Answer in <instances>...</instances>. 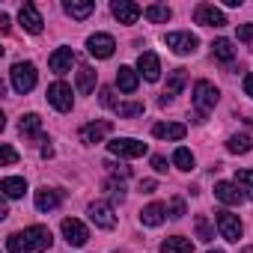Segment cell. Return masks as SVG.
<instances>
[{
    "label": "cell",
    "mask_w": 253,
    "mask_h": 253,
    "mask_svg": "<svg viewBox=\"0 0 253 253\" xmlns=\"http://www.w3.org/2000/svg\"><path fill=\"white\" fill-rule=\"evenodd\" d=\"M107 131H110V122H89L81 128V140L92 146V143H101L107 137Z\"/></svg>",
    "instance_id": "20"
},
{
    "label": "cell",
    "mask_w": 253,
    "mask_h": 253,
    "mask_svg": "<svg viewBox=\"0 0 253 253\" xmlns=\"http://www.w3.org/2000/svg\"><path fill=\"white\" fill-rule=\"evenodd\" d=\"M164 217H167V206H161V203H149V206L140 211V223H143V226H161Z\"/></svg>",
    "instance_id": "22"
},
{
    "label": "cell",
    "mask_w": 253,
    "mask_h": 253,
    "mask_svg": "<svg viewBox=\"0 0 253 253\" xmlns=\"http://www.w3.org/2000/svg\"><path fill=\"white\" fill-rule=\"evenodd\" d=\"M197 235H200V241H211V238H214L211 223H209V217H206V214H197Z\"/></svg>",
    "instance_id": "35"
},
{
    "label": "cell",
    "mask_w": 253,
    "mask_h": 253,
    "mask_svg": "<svg viewBox=\"0 0 253 253\" xmlns=\"http://www.w3.org/2000/svg\"><path fill=\"white\" fill-rule=\"evenodd\" d=\"M185 81H188V75H185V69H173L170 72V81H167V86H164V95L158 98L161 104H167V101H173L179 92H182V86H185Z\"/></svg>",
    "instance_id": "16"
},
{
    "label": "cell",
    "mask_w": 253,
    "mask_h": 253,
    "mask_svg": "<svg viewBox=\"0 0 253 253\" xmlns=\"http://www.w3.org/2000/svg\"><path fill=\"white\" fill-rule=\"evenodd\" d=\"M146 18H149L152 24H167V21L173 18V12H170V6L152 3V6H146Z\"/></svg>",
    "instance_id": "31"
},
{
    "label": "cell",
    "mask_w": 253,
    "mask_h": 253,
    "mask_svg": "<svg viewBox=\"0 0 253 253\" xmlns=\"http://www.w3.org/2000/svg\"><path fill=\"white\" fill-rule=\"evenodd\" d=\"M101 104H104V107H116V101H113V89H110V86L101 89Z\"/></svg>",
    "instance_id": "40"
},
{
    "label": "cell",
    "mask_w": 253,
    "mask_h": 253,
    "mask_svg": "<svg viewBox=\"0 0 253 253\" xmlns=\"http://www.w3.org/2000/svg\"><path fill=\"white\" fill-rule=\"evenodd\" d=\"M0 191H3V197H6V200H18V197H24L27 182H24V179H18V176H6L3 182H0Z\"/></svg>",
    "instance_id": "24"
},
{
    "label": "cell",
    "mask_w": 253,
    "mask_h": 253,
    "mask_svg": "<svg viewBox=\"0 0 253 253\" xmlns=\"http://www.w3.org/2000/svg\"><path fill=\"white\" fill-rule=\"evenodd\" d=\"M104 167H110V173H113V176H119V179H125V176L131 173L128 167H119V164H104Z\"/></svg>",
    "instance_id": "42"
},
{
    "label": "cell",
    "mask_w": 253,
    "mask_h": 253,
    "mask_svg": "<svg viewBox=\"0 0 253 253\" xmlns=\"http://www.w3.org/2000/svg\"><path fill=\"white\" fill-rule=\"evenodd\" d=\"M173 164L179 167V170H194V155H191V149H185V146H179L176 152H173Z\"/></svg>",
    "instance_id": "33"
},
{
    "label": "cell",
    "mask_w": 253,
    "mask_h": 253,
    "mask_svg": "<svg viewBox=\"0 0 253 253\" xmlns=\"http://www.w3.org/2000/svg\"><path fill=\"white\" fill-rule=\"evenodd\" d=\"M217 229H220V235L226 238V241H238L241 238V232H244V226H241V220L235 217V214H229V211H217Z\"/></svg>",
    "instance_id": "11"
},
{
    "label": "cell",
    "mask_w": 253,
    "mask_h": 253,
    "mask_svg": "<svg viewBox=\"0 0 253 253\" xmlns=\"http://www.w3.org/2000/svg\"><path fill=\"white\" fill-rule=\"evenodd\" d=\"M48 101L60 110V113H66V110H72V104H75V95H72V86L69 84H63V81H57V84H51L48 86Z\"/></svg>",
    "instance_id": "5"
},
{
    "label": "cell",
    "mask_w": 253,
    "mask_h": 253,
    "mask_svg": "<svg viewBox=\"0 0 253 253\" xmlns=\"http://www.w3.org/2000/svg\"><path fill=\"white\" fill-rule=\"evenodd\" d=\"M244 92H247V95L253 98V72H250V75L244 78Z\"/></svg>",
    "instance_id": "43"
},
{
    "label": "cell",
    "mask_w": 253,
    "mask_h": 253,
    "mask_svg": "<svg viewBox=\"0 0 253 253\" xmlns=\"http://www.w3.org/2000/svg\"><path fill=\"white\" fill-rule=\"evenodd\" d=\"M9 75H12V89L21 92V95L36 86V66L33 63H15Z\"/></svg>",
    "instance_id": "2"
},
{
    "label": "cell",
    "mask_w": 253,
    "mask_h": 253,
    "mask_svg": "<svg viewBox=\"0 0 253 253\" xmlns=\"http://www.w3.org/2000/svg\"><path fill=\"white\" fill-rule=\"evenodd\" d=\"M107 191H110V197H113V200H122V197H125L122 182H113V179H110V182H107Z\"/></svg>",
    "instance_id": "38"
},
{
    "label": "cell",
    "mask_w": 253,
    "mask_h": 253,
    "mask_svg": "<svg viewBox=\"0 0 253 253\" xmlns=\"http://www.w3.org/2000/svg\"><path fill=\"white\" fill-rule=\"evenodd\" d=\"M217 98H220V92H217L214 84H209V81H197V84H194V107H197V113H200V122H203V116H206L209 110H214Z\"/></svg>",
    "instance_id": "1"
},
{
    "label": "cell",
    "mask_w": 253,
    "mask_h": 253,
    "mask_svg": "<svg viewBox=\"0 0 253 253\" xmlns=\"http://www.w3.org/2000/svg\"><path fill=\"white\" fill-rule=\"evenodd\" d=\"M122 119H128V116H140L143 113V101H122V104H116L113 107Z\"/></svg>",
    "instance_id": "34"
},
{
    "label": "cell",
    "mask_w": 253,
    "mask_h": 253,
    "mask_svg": "<svg viewBox=\"0 0 253 253\" xmlns=\"http://www.w3.org/2000/svg\"><path fill=\"white\" fill-rule=\"evenodd\" d=\"M211 54H214L217 60H223V63H232V60H235V48H232L229 39H214V42H211Z\"/></svg>",
    "instance_id": "27"
},
{
    "label": "cell",
    "mask_w": 253,
    "mask_h": 253,
    "mask_svg": "<svg viewBox=\"0 0 253 253\" xmlns=\"http://www.w3.org/2000/svg\"><path fill=\"white\" fill-rule=\"evenodd\" d=\"M194 21L203 24V27H223L226 24V15L214 6V3H200L194 9Z\"/></svg>",
    "instance_id": "6"
},
{
    "label": "cell",
    "mask_w": 253,
    "mask_h": 253,
    "mask_svg": "<svg viewBox=\"0 0 253 253\" xmlns=\"http://www.w3.org/2000/svg\"><path fill=\"white\" fill-rule=\"evenodd\" d=\"M86 214H89V220H92L98 229H113V226H116L113 206H110V203H104V200H95V203H89Z\"/></svg>",
    "instance_id": "4"
},
{
    "label": "cell",
    "mask_w": 253,
    "mask_h": 253,
    "mask_svg": "<svg viewBox=\"0 0 253 253\" xmlns=\"http://www.w3.org/2000/svg\"><path fill=\"white\" fill-rule=\"evenodd\" d=\"M60 229H63V238H66V241H69L72 247H84V244H86V238H89L86 226H84V223H81L78 217H66Z\"/></svg>",
    "instance_id": "9"
},
{
    "label": "cell",
    "mask_w": 253,
    "mask_h": 253,
    "mask_svg": "<svg viewBox=\"0 0 253 253\" xmlns=\"http://www.w3.org/2000/svg\"><path fill=\"white\" fill-rule=\"evenodd\" d=\"M152 167H155V173H167V158L152 155Z\"/></svg>",
    "instance_id": "41"
},
{
    "label": "cell",
    "mask_w": 253,
    "mask_h": 253,
    "mask_svg": "<svg viewBox=\"0 0 253 253\" xmlns=\"http://www.w3.org/2000/svg\"><path fill=\"white\" fill-rule=\"evenodd\" d=\"M140 191H143V194H152V191H155V182H152V179L140 182Z\"/></svg>",
    "instance_id": "44"
},
{
    "label": "cell",
    "mask_w": 253,
    "mask_h": 253,
    "mask_svg": "<svg viewBox=\"0 0 253 253\" xmlns=\"http://www.w3.org/2000/svg\"><path fill=\"white\" fill-rule=\"evenodd\" d=\"M18 128H21V134L24 137H42V119H39V113H27V116H21V125H18Z\"/></svg>",
    "instance_id": "26"
},
{
    "label": "cell",
    "mask_w": 253,
    "mask_h": 253,
    "mask_svg": "<svg viewBox=\"0 0 253 253\" xmlns=\"http://www.w3.org/2000/svg\"><path fill=\"white\" fill-rule=\"evenodd\" d=\"M161 253H194V244L185 235H173V238L161 241Z\"/></svg>",
    "instance_id": "25"
},
{
    "label": "cell",
    "mask_w": 253,
    "mask_h": 253,
    "mask_svg": "<svg viewBox=\"0 0 253 253\" xmlns=\"http://www.w3.org/2000/svg\"><path fill=\"white\" fill-rule=\"evenodd\" d=\"M113 48H116V42H113V36H107V33H95V36L86 39V51H89L95 60L113 57Z\"/></svg>",
    "instance_id": "8"
},
{
    "label": "cell",
    "mask_w": 253,
    "mask_h": 253,
    "mask_svg": "<svg viewBox=\"0 0 253 253\" xmlns=\"http://www.w3.org/2000/svg\"><path fill=\"white\" fill-rule=\"evenodd\" d=\"M197 45H200V39H197L194 33H167V48H170L173 54H179V57L194 54Z\"/></svg>",
    "instance_id": "7"
},
{
    "label": "cell",
    "mask_w": 253,
    "mask_h": 253,
    "mask_svg": "<svg viewBox=\"0 0 253 253\" xmlns=\"http://www.w3.org/2000/svg\"><path fill=\"white\" fill-rule=\"evenodd\" d=\"M167 214H170V217H182V214H185V203H182V200L176 197V200L170 203V209H167Z\"/></svg>",
    "instance_id": "37"
},
{
    "label": "cell",
    "mask_w": 253,
    "mask_h": 253,
    "mask_svg": "<svg viewBox=\"0 0 253 253\" xmlns=\"http://www.w3.org/2000/svg\"><path fill=\"white\" fill-rule=\"evenodd\" d=\"M107 149L116 158H140V155H146V143H140L134 137H116V140L107 143Z\"/></svg>",
    "instance_id": "3"
},
{
    "label": "cell",
    "mask_w": 253,
    "mask_h": 253,
    "mask_svg": "<svg viewBox=\"0 0 253 253\" xmlns=\"http://www.w3.org/2000/svg\"><path fill=\"white\" fill-rule=\"evenodd\" d=\"M226 149H229L232 155H247V152L253 149V143H250L247 134H232V137L226 140Z\"/></svg>",
    "instance_id": "30"
},
{
    "label": "cell",
    "mask_w": 253,
    "mask_h": 253,
    "mask_svg": "<svg viewBox=\"0 0 253 253\" xmlns=\"http://www.w3.org/2000/svg\"><path fill=\"white\" fill-rule=\"evenodd\" d=\"M137 84H140V72H134L131 66H119L116 69V86L122 92H134Z\"/></svg>",
    "instance_id": "19"
},
{
    "label": "cell",
    "mask_w": 253,
    "mask_h": 253,
    "mask_svg": "<svg viewBox=\"0 0 253 253\" xmlns=\"http://www.w3.org/2000/svg\"><path fill=\"white\" fill-rule=\"evenodd\" d=\"M60 200H63V194L57 188H39L36 191V209L39 211H54L60 206Z\"/></svg>",
    "instance_id": "21"
},
{
    "label": "cell",
    "mask_w": 253,
    "mask_h": 253,
    "mask_svg": "<svg viewBox=\"0 0 253 253\" xmlns=\"http://www.w3.org/2000/svg\"><path fill=\"white\" fill-rule=\"evenodd\" d=\"M63 9H66V15H72V18L84 21V18H89V15H92L95 3H92V0H66Z\"/></svg>",
    "instance_id": "23"
},
{
    "label": "cell",
    "mask_w": 253,
    "mask_h": 253,
    "mask_svg": "<svg viewBox=\"0 0 253 253\" xmlns=\"http://www.w3.org/2000/svg\"><path fill=\"white\" fill-rule=\"evenodd\" d=\"M6 250H9V253H33V244L27 241L24 232H12V235L6 238Z\"/></svg>",
    "instance_id": "28"
},
{
    "label": "cell",
    "mask_w": 253,
    "mask_h": 253,
    "mask_svg": "<svg viewBox=\"0 0 253 253\" xmlns=\"http://www.w3.org/2000/svg\"><path fill=\"white\" fill-rule=\"evenodd\" d=\"M48 66H51L54 75H66V72H72V66H75V51H72V48H57V51L51 54Z\"/></svg>",
    "instance_id": "12"
},
{
    "label": "cell",
    "mask_w": 253,
    "mask_h": 253,
    "mask_svg": "<svg viewBox=\"0 0 253 253\" xmlns=\"http://www.w3.org/2000/svg\"><path fill=\"white\" fill-rule=\"evenodd\" d=\"M209 253H223V250H209Z\"/></svg>",
    "instance_id": "47"
},
{
    "label": "cell",
    "mask_w": 253,
    "mask_h": 253,
    "mask_svg": "<svg viewBox=\"0 0 253 253\" xmlns=\"http://www.w3.org/2000/svg\"><path fill=\"white\" fill-rule=\"evenodd\" d=\"M152 134L161 137V140H182L188 134V128H185L182 122H158L155 128H152Z\"/></svg>",
    "instance_id": "18"
},
{
    "label": "cell",
    "mask_w": 253,
    "mask_h": 253,
    "mask_svg": "<svg viewBox=\"0 0 253 253\" xmlns=\"http://www.w3.org/2000/svg\"><path fill=\"white\" fill-rule=\"evenodd\" d=\"M238 39L241 42H253V24H241L238 27Z\"/></svg>",
    "instance_id": "39"
},
{
    "label": "cell",
    "mask_w": 253,
    "mask_h": 253,
    "mask_svg": "<svg viewBox=\"0 0 253 253\" xmlns=\"http://www.w3.org/2000/svg\"><path fill=\"white\" fill-rule=\"evenodd\" d=\"M0 30H3V33L9 30V15L6 12H0Z\"/></svg>",
    "instance_id": "45"
},
{
    "label": "cell",
    "mask_w": 253,
    "mask_h": 253,
    "mask_svg": "<svg viewBox=\"0 0 253 253\" xmlns=\"http://www.w3.org/2000/svg\"><path fill=\"white\" fill-rule=\"evenodd\" d=\"M244 253H253V247H244Z\"/></svg>",
    "instance_id": "46"
},
{
    "label": "cell",
    "mask_w": 253,
    "mask_h": 253,
    "mask_svg": "<svg viewBox=\"0 0 253 253\" xmlns=\"http://www.w3.org/2000/svg\"><path fill=\"white\" fill-rule=\"evenodd\" d=\"M137 72H140L146 81H158V78H161V63H158V57H155L152 51H143V54L137 57Z\"/></svg>",
    "instance_id": "15"
},
{
    "label": "cell",
    "mask_w": 253,
    "mask_h": 253,
    "mask_svg": "<svg viewBox=\"0 0 253 253\" xmlns=\"http://www.w3.org/2000/svg\"><path fill=\"white\" fill-rule=\"evenodd\" d=\"M110 12H113V18H116L119 24H134L143 9H140L137 3H131V0H113V3H110Z\"/></svg>",
    "instance_id": "10"
},
{
    "label": "cell",
    "mask_w": 253,
    "mask_h": 253,
    "mask_svg": "<svg viewBox=\"0 0 253 253\" xmlns=\"http://www.w3.org/2000/svg\"><path fill=\"white\" fill-rule=\"evenodd\" d=\"M214 197H217L220 203H226V206H238V203L244 200V194H241V188H238L235 182H217V185H214Z\"/></svg>",
    "instance_id": "17"
},
{
    "label": "cell",
    "mask_w": 253,
    "mask_h": 253,
    "mask_svg": "<svg viewBox=\"0 0 253 253\" xmlns=\"http://www.w3.org/2000/svg\"><path fill=\"white\" fill-rule=\"evenodd\" d=\"M235 185L244 191V200H253V170H238L235 173Z\"/></svg>",
    "instance_id": "32"
},
{
    "label": "cell",
    "mask_w": 253,
    "mask_h": 253,
    "mask_svg": "<svg viewBox=\"0 0 253 253\" xmlns=\"http://www.w3.org/2000/svg\"><path fill=\"white\" fill-rule=\"evenodd\" d=\"M18 21H21V27L27 30V33H42V15H39V9L33 6V3H24L21 6V12H18Z\"/></svg>",
    "instance_id": "14"
},
{
    "label": "cell",
    "mask_w": 253,
    "mask_h": 253,
    "mask_svg": "<svg viewBox=\"0 0 253 253\" xmlns=\"http://www.w3.org/2000/svg\"><path fill=\"white\" fill-rule=\"evenodd\" d=\"M78 89L81 92H92L95 89V69L92 66H81L78 69Z\"/></svg>",
    "instance_id": "29"
},
{
    "label": "cell",
    "mask_w": 253,
    "mask_h": 253,
    "mask_svg": "<svg viewBox=\"0 0 253 253\" xmlns=\"http://www.w3.org/2000/svg\"><path fill=\"white\" fill-rule=\"evenodd\" d=\"M15 149L9 146V143H3V146H0V164H3V167H9V164H15Z\"/></svg>",
    "instance_id": "36"
},
{
    "label": "cell",
    "mask_w": 253,
    "mask_h": 253,
    "mask_svg": "<svg viewBox=\"0 0 253 253\" xmlns=\"http://www.w3.org/2000/svg\"><path fill=\"white\" fill-rule=\"evenodd\" d=\"M24 235H27V241L33 244V250H51V244H54L51 229H48V226H42V223L27 226V229H24Z\"/></svg>",
    "instance_id": "13"
}]
</instances>
